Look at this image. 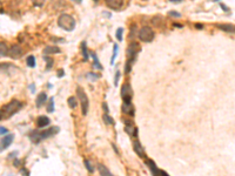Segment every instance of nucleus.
<instances>
[{"instance_id":"obj_1","label":"nucleus","mask_w":235,"mask_h":176,"mask_svg":"<svg viewBox=\"0 0 235 176\" xmlns=\"http://www.w3.org/2000/svg\"><path fill=\"white\" fill-rule=\"evenodd\" d=\"M140 50H141L140 45L137 44V42H131V44L128 45L127 50H126L127 60H126V65H125V72H126V73H129V72H131L134 62L137 60V55H138V53Z\"/></svg>"},{"instance_id":"obj_2","label":"nucleus","mask_w":235,"mask_h":176,"mask_svg":"<svg viewBox=\"0 0 235 176\" xmlns=\"http://www.w3.org/2000/svg\"><path fill=\"white\" fill-rule=\"evenodd\" d=\"M59 131V127H52L47 131H32L31 135H30V139H31L32 142L34 143H39L40 141L45 140V139H48L51 136L55 135L56 133Z\"/></svg>"},{"instance_id":"obj_3","label":"nucleus","mask_w":235,"mask_h":176,"mask_svg":"<svg viewBox=\"0 0 235 176\" xmlns=\"http://www.w3.org/2000/svg\"><path fill=\"white\" fill-rule=\"evenodd\" d=\"M58 25L65 31H73L75 28V20L70 14H61L58 19Z\"/></svg>"},{"instance_id":"obj_4","label":"nucleus","mask_w":235,"mask_h":176,"mask_svg":"<svg viewBox=\"0 0 235 176\" xmlns=\"http://www.w3.org/2000/svg\"><path fill=\"white\" fill-rule=\"evenodd\" d=\"M21 107H22V103H21L20 101L13 100L11 101L10 103L4 106L2 112H4V114H6V116H11L12 114H14V113H17V112L19 111Z\"/></svg>"},{"instance_id":"obj_5","label":"nucleus","mask_w":235,"mask_h":176,"mask_svg":"<svg viewBox=\"0 0 235 176\" xmlns=\"http://www.w3.org/2000/svg\"><path fill=\"white\" fill-rule=\"evenodd\" d=\"M77 95L79 96V99H80V105H81L82 114L86 115L87 111H88V106H89V101H88V98H87L85 91L82 89L81 87H78L77 88Z\"/></svg>"},{"instance_id":"obj_6","label":"nucleus","mask_w":235,"mask_h":176,"mask_svg":"<svg viewBox=\"0 0 235 176\" xmlns=\"http://www.w3.org/2000/svg\"><path fill=\"white\" fill-rule=\"evenodd\" d=\"M139 39L143 42H151L154 39V31L148 27V26H145L142 27L140 32H139Z\"/></svg>"},{"instance_id":"obj_7","label":"nucleus","mask_w":235,"mask_h":176,"mask_svg":"<svg viewBox=\"0 0 235 176\" xmlns=\"http://www.w3.org/2000/svg\"><path fill=\"white\" fill-rule=\"evenodd\" d=\"M132 95H133V91L129 83H123L121 87V98H122L123 102H132Z\"/></svg>"},{"instance_id":"obj_8","label":"nucleus","mask_w":235,"mask_h":176,"mask_svg":"<svg viewBox=\"0 0 235 176\" xmlns=\"http://www.w3.org/2000/svg\"><path fill=\"white\" fill-rule=\"evenodd\" d=\"M22 53H24L22 48H21L20 46H18V45L12 46V47H11V50H8V55H10L12 59H19V58L22 55Z\"/></svg>"},{"instance_id":"obj_9","label":"nucleus","mask_w":235,"mask_h":176,"mask_svg":"<svg viewBox=\"0 0 235 176\" xmlns=\"http://www.w3.org/2000/svg\"><path fill=\"white\" fill-rule=\"evenodd\" d=\"M13 139H14V136L12 135V134H8V135H6L2 140H1V143H0V150H2V149H6L7 147L11 146V143H12V141H13Z\"/></svg>"},{"instance_id":"obj_10","label":"nucleus","mask_w":235,"mask_h":176,"mask_svg":"<svg viewBox=\"0 0 235 176\" xmlns=\"http://www.w3.org/2000/svg\"><path fill=\"white\" fill-rule=\"evenodd\" d=\"M146 164L149 167V170H151V173H152V175H153V176H160L161 170L159 169L158 167L155 166V163H154L152 160H146Z\"/></svg>"},{"instance_id":"obj_11","label":"nucleus","mask_w":235,"mask_h":176,"mask_svg":"<svg viewBox=\"0 0 235 176\" xmlns=\"http://www.w3.org/2000/svg\"><path fill=\"white\" fill-rule=\"evenodd\" d=\"M106 4L112 10H120L123 5V1H121V0H108Z\"/></svg>"},{"instance_id":"obj_12","label":"nucleus","mask_w":235,"mask_h":176,"mask_svg":"<svg viewBox=\"0 0 235 176\" xmlns=\"http://www.w3.org/2000/svg\"><path fill=\"white\" fill-rule=\"evenodd\" d=\"M125 131L128 133V135L129 136H134L137 135V131H138V129L134 127V125L131 122V121H126V126H125Z\"/></svg>"},{"instance_id":"obj_13","label":"nucleus","mask_w":235,"mask_h":176,"mask_svg":"<svg viewBox=\"0 0 235 176\" xmlns=\"http://www.w3.org/2000/svg\"><path fill=\"white\" fill-rule=\"evenodd\" d=\"M122 112L128 115H134V106L132 105V102H123Z\"/></svg>"},{"instance_id":"obj_14","label":"nucleus","mask_w":235,"mask_h":176,"mask_svg":"<svg viewBox=\"0 0 235 176\" xmlns=\"http://www.w3.org/2000/svg\"><path fill=\"white\" fill-rule=\"evenodd\" d=\"M51 123V120L47 117V116H39L38 117V120H36V126L40 127V128H42V127H46L48 126Z\"/></svg>"},{"instance_id":"obj_15","label":"nucleus","mask_w":235,"mask_h":176,"mask_svg":"<svg viewBox=\"0 0 235 176\" xmlns=\"http://www.w3.org/2000/svg\"><path fill=\"white\" fill-rule=\"evenodd\" d=\"M133 147H134V150H135V153L138 154L140 157H143L145 156V153H143V148H142V146L140 145V142H139L138 140H135L133 142Z\"/></svg>"},{"instance_id":"obj_16","label":"nucleus","mask_w":235,"mask_h":176,"mask_svg":"<svg viewBox=\"0 0 235 176\" xmlns=\"http://www.w3.org/2000/svg\"><path fill=\"white\" fill-rule=\"evenodd\" d=\"M98 169H99V173H100V175L101 176H114L112 173L109 171V169H108L107 167L101 164V163L98 164Z\"/></svg>"},{"instance_id":"obj_17","label":"nucleus","mask_w":235,"mask_h":176,"mask_svg":"<svg viewBox=\"0 0 235 176\" xmlns=\"http://www.w3.org/2000/svg\"><path fill=\"white\" fill-rule=\"evenodd\" d=\"M46 100H47V94H46V93H40V94L38 95V98H36V107H38V108H40L41 106L46 102Z\"/></svg>"},{"instance_id":"obj_18","label":"nucleus","mask_w":235,"mask_h":176,"mask_svg":"<svg viewBox=\"0 0 235 176\" xmlns=\"http://www.w3.org/2000/svg\"><path fill=\"white\" fill-rule=\"evenodd\" d=\"M220 30L226 31V32H232V33H235V26L229 25V24H219L218 25Z\"/></svg>"},{"instance_id":"obj_19","label":"nucleus","mask_w":235,"mask_h":176,"mask_svg":"<svg viewBox=\"0 0 235 176\" xmlns=\"http://www.w3.org/2000/svg\"><path fill=\"white\" fill-rule=\"evenodd\" d=\"M44 53L45 54H56V53H60V48L56 46H50L44 50Z\"/></svg>"},{"instance_id":"obj_20","label":"nucleus","mask_w":235,"mask_h":176,"mask_svg":"<svg viewBox=\"0 0 235 176\" xmlns=\"http://www.w3.org/2000/svg\"><path fill=\"white\" fill-rule=\"evenodd\" d=\"M8 48L5 42H0V56H5L8 54Z\"/></svg>"},{"instance_id":"obj_21","label":"nucleus","mask_w":235,"mask_h":176,"mask_svg":"<svg viewBox=\"0 0 235 176\" xmlns=\"http://www.w3.org/2000/svg\"><path fill=\"white\" fill-rule=\"evenodd\" d=\"M27 65H28V67H36V58L33 55H30L28 58H27Z\"/></svg>"},{"instance_id":"obj_22","label":"nucleus","mask_w":235,"mask_h":176,"mask_svg":"<svg viewBox=\"0 0 235 176\" xmlns=\"http://www.w3.org/2000/svg\"><path fill=\"white\" fill-rule=\"evenodd\" d=\"M78 105L77 102V99L74 98V96H71V98H68V106L71 107V108H75Z\"/></svg>"},{"instance_id":"obj_23","label":"nucleus","mask_w":235,"mask_h":176,"mask_svg":"<svg viewBox=\"0 0 235 176\" xmlns=\"http://www.w3.org/2000/svg\"><path fill=\"white\" fill-rule=\"evenodd\" d=\"M92 56H93V60H94V67H95L97 69H102V66L101 64L98 61V58L97 55H95V53H92Z\"/></svg>"},{"instance_id":"obj_24","label":"nucleus","mask_w":235,"mask_h":176,"mask_svg":"<svg viewBox=\"0 0 235 176\" xmlns=\"http://www.w3.org/2000/svg\"><path fill=\"white\" fill-rule=\"evenodd\" d=\"M103 121L106 125H114V120L108 114H103Z\"/></svg>"},{"instance_id":"obj_25","label":"nucleus","mask_w":235,"mask_h":176,"mask_svg":"<svg viewBox=\"0 0 235 176\" xmlns=\"http://www.w3.org/2000/svg\"><path fill=\"white\" fill-rule=\"evenodd\" d=\"M117 44H114V46H113V55H112V59H111V64H114V61H115V58H117Z\"/></svg>"},{"instance_id":"obj_26","label":"nucleus","mask_w":235,"mask_h":176,"mask_svg":"<svg viewBox=\"0 0 235 176\" xmlns=\"http://www.w3.org/2000/svg\"><path fill=\"white\" fill-rule=\"evenodd\" d=\"M81 48H82V54H84V59H85V60H87V59H88V54H87L86 42H82V44H81Z\"/></svg>"},{"instance_id":"obj_27","label":"nucleus","mask_w":235,"mask_h":176,"mask_svg":"<svg viewBox=\"0 0 235 176\" xmlns=\"http://www.w3.org/2000/svg\"><path fill=\"white\" fill-rule=\"evenodd\" d=\"M87 78L91 81H97L98 79H99V75L95 74V73H88V74H87Z\"/></svg>"},{"instance_id":"obj_28","label":"nucleus","mask_w":235,"mask_h":176,"mask_svg":"<svg viewBox=\"0 0 235 176\" xmlns=\"http://www.w3.org/2000/svg\"><path fill=\"white\" fill-rule=\"evenodd\" d=\"M47 112H54V100H53V98H52L51 100H50V103H48V107H47Z\"/></svg>"},{"instance_id":"obj_29","label":"nucleus","mask_w":235,"mask_h":176,"mask_svg":"<svg viewBox=\"0 0 235 176\" xmlns=\"http://www.w3.org/2000/svg\"><path fill=\"white\" fill-rule=\"evenodd\" d=\"M122 33H123V28H117V39L119 41H121L122 40Z\"/></svg>"},{"instance_id":"obj_30","label":"nucleus","mask_w":235,"mask_h":176,"mask_svg":"<svg viewBox=\"0 0 235 176\" xmlns=\"http://www.w3.org/2000/svg\"><path fill=\"white\" fill-rule=\"evenodd\" d=\"M44 59H45V60H46V62H47V66H46L47 69H50L52 66H53V59H52V58H48V56H45Z\"/></svg>"},{"instance_id":"obj_31","label":"nucleus","mask_w":235,"mask_h":176,"mask_svg":"<svg viewBox=\"0 0 235 176\" xmlns=\"http://www.w3.org/2000/svg\"><path fill=\"white\" fill-rule=\"evenodd\" d=\"M85 166H86V168L88 169L89 173H93V171H94V168H93V166L91 164V162L88 161V160H85Z\"/></svg>"},{"instance_id":"obj_32","label":"nucleus","mask_w":235,"mask_h":176,"mask_svg":"<svg viewBox=\"0 0 235 176\" xmlns=\"http://www.w3.org/2000/svg\"><path fill=\"white\" fill-rule=\"evenodd\" d=\"M169 15H170V17H175V18H180V17H181L180 13H178V12H174V11H170V12H169Z\"/></svg>"},{"instance_id":"obj_33","label":"nucleus","mask_w":235,"mask_h":176,"mask_svg":"<svg viewBox=\"0 0 235 176\" xmlns=\"http://www.w3.org/2000/svg\"><path fill=\"white\" fill-rule=\"evenodd\" d=\"M7 129H6L5 127H0V135H6L7 134Z\"/></svg>"},{"instance_id":"obj_34","label":"nucleus","mask_w":235,"mask_h":176,"mask_svg":"<svg viewBox=\"0 0 235 176\" xmlns=\"http://www.w3.org/2000/svg\"><path fill=\"white\" fill-rule=\"evenodd\" d=\"M119 78H120V72L117 70V73H115V80H114V85L117 86V81H119Z\"/></svg>"},{"instance_id":"obj_35","label":"nucleus","mask_w":235,"mask_h":176,"mask_svg":"<svg viewBox=\"0 0 235 176\" xmlns=\"http://www.w3.org/2000/svg\"><path fill=\"white\" fill-rule=\"evenodd\" d=\"M160 176H168V174H167V173H165V171L161 170V173H160Z\"/></svg>"},{"instance_id":"obj_36","label":"nucleus","mask_w":235,"mask_h":176,"mask_svg":"<svg viewBox=\"0 0 235 176\" xmlns=\"http://www.w3.org/2000/svg\"><path fill=\"white\" fill-rule=\"evenodd\" d=\"M64 74V70H58V75L61 78V75Z\"/></svg>"},{"instance_id":"obj_37","label":"nucleus","mask_w":235,"mask_h":176,"mask_svg":"<svg viewBox=\"0 0 235 176\" xmlns=\"http://www.w3.org/2000/svg\"><path fill=\"white\" fill-rule=\"evenodd\" d=\"M195 27H196V28H202L204 26H202V25H200V24H196V25H195Z\"/></svg>"},{"instance_id":"obj_38","label":"nucleus","mask_w":235,"mask_h":176,"mask_svg":"<svg viewBox=\"0 0 235 176\" xmlns=\"http://www.w3.org/2000/svg\"><path fill=\"white\" fill-rule=\"evenodd\" d=\"M34 89H36V88H34V85H31V91L34 92Z\"/></svg>"},{"instance_id":"obj_39","label":"nucleus","mask_w":235,"mask_h":176,"mask_svg":"<svg viewBox=\"0 0 235 176\" xmlns=\"http://www.w3.org/2000/svg\"><path fill=\"white\" fill-rule=\"evenodd\" d=\"M0 119H1V112H0Z\"/></svg>"},{"instance_id":"obj_40","label":"nucleus","mask_w":235,"mask_h":176,"mask_svg":"<svg viewBox=\"0 0 235 176\" xmlns=\"http://www.w3.org/2000/svg\"><path fill=\"white\" fill-rule=\"evenodd\" d=\"M0 6H1V2H0Z\"/></svg>"}]
</instances>
